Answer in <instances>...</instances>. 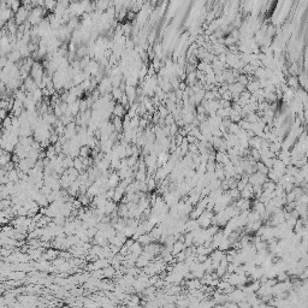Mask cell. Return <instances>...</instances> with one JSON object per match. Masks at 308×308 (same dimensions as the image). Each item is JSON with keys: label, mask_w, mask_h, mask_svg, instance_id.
<instances>
[{"label": "cell", "mask_w": 308, "mask_h": 308, "mask_svg": "<svg viewBox=\"0 0 308 308\" xmlns=\"http://www.w3.org/2000/svg\"><path fill=\"white\" fill-rule=\"evenodd\" d=\"M137 241L140 242L142 246H147V245H149V243H152V242H153L152 237H150L149 234H143V235H141L140 237H138V240H137Z\"/></svg>", "instance_id": "cell-1"}, {"label": "cell", "mask_w": 308, "mask_h": 308, "mask_svg": "<svg viewBox=\"0 0 308 308\" xmlns=\"http://www.w3.org/2000/svg\"><path fill=\"white\" fill-rule=\"evenodd\" d=\"M88 155H89L88 146H82L80 149V156H82V158H88Z\"/></svg>", "instance_id": "cell-2"}, {"label": "cell", "mask_w": 308, "mask_h": 308, "mask_svg": "<svg viewBox=\"0 0 308 308\" xmlns=\"http://www.w3.org/2000/svg\"><path fill=\"white\" fill-rule=\"evenodd\" d=\"M114 275V270L112 269V267H105V269H104V277H111V276H113Z\"/></svg>", "instance_id": "cell-3"}]
</instances>
